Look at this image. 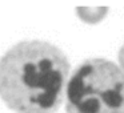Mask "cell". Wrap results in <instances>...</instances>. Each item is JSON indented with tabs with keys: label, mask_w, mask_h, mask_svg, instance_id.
<instances>
[{
	"label": "cell",
	"mask_w": 124,
	"mask_h": 113,
	"mask_svg": "<svg viewBox=\"0 0 124 113\" xmlns=\"http://www.w3.org/2000/svg\"><path fill=\"white\" fill-rule=\"evenodd\" d=\"M70 63L46 41H22L0 60V97L16 113H55L65 96Z\"/></svg>",
	"instance_id": "cell-1"
},
{
	"label": "cell",
	"mask_w": 124,
	"mask_h": 113,
	"mask_svg": "<svg viewBox=\"0 0 124 113\" xmlns=\"http://www.w3.org/2000/svg\"><path fill=\"white\" fill-rule=\"evenodd\" d=\"M67 113H124V73L104 59L84 61L65 89Z\"/></svg>",
	"instance_id": "cell-2"
},
{
	"label": "cell",
	"mask_w": 124,
	"mask_h": 113,
	"mask_svg": "<svg viewBox=\"0 0 124 113\" xmlns=\"http://www.w3.org/2000/svg\"><path fill=\"white\" fill-rule=\"evenodd\" d=\"M78 16L88 24H96L101 21L104 16L108 14V8L105 7H99V8H87V7H79L76 9Z\"/></svg>",
	"instance_id": "cell-3"
},
{
	"label": "cell",
	"mask_w": 124,
	"mask_h": 113,
	"mask_svg": "<svg viewBox=\"0 0 124 113\" xmlns=\"http://www.w3.org/2000/svg\"><path fill=\"white\" fill-rule=\"evenodd\" d=\"M119 63H120V69L124 73V45L121 47L120 52H119Z\"/></svg>",
	"instance_id": "cell-4"
}]
</instances>
